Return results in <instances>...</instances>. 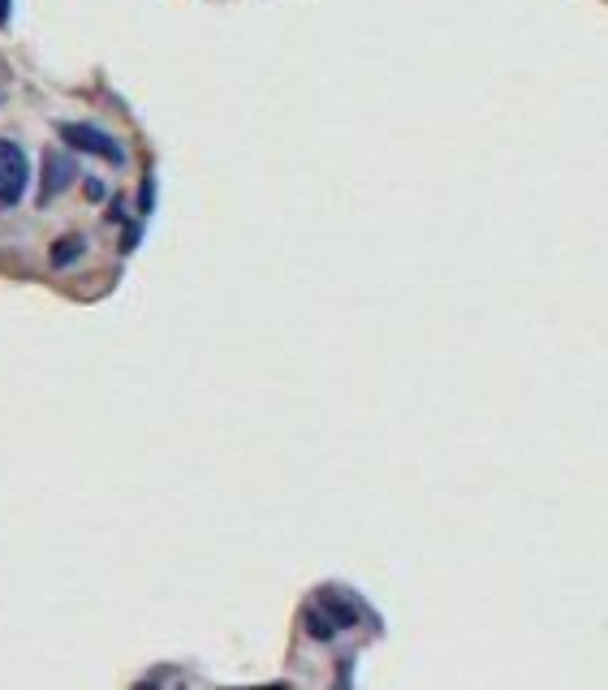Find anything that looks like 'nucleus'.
Here are the masks:
<instances>
[{
	"instance_id": "nucleus-8",
	"label": "nucleus",
	"mask_w": 608,
	"mask_h": 690,
	"mask_svg": "<svg viewBox=\"0 0 608 690\" xmlns=\"http://www.w3.org/2000/svg\"><path fill=\"white\" fill-rule=\"evenodd\" d=\"M4 17H9V0H0V22H4Z\"/></svg>"
},
{
	"instance_id": "nucleus-2",
	"label": "nucleus",
	"mask_w": 608,
	"mask_h": 690,
	"mask_svg": "<svg viewBox=\"0 0 608 690\" xmlns=\"http://www.w3.org/2000/svg\"><path fill=\"white\" fill-rule=\"evenodd\" d=\"M30 182V160L13 138H0V212L17 208Z\"/></svg>"
},
{
	"instance_id": "nucleus-4",
	"label": "nucleus",
	"mask_w": 608,
	"mask_h": 690,
	"mask_svg": "<svg viewBox=\"0 0 608 690\" xmlns=\"http://www.w3.org/2000/svg\"><path fill=\"white\" fill-rule=\"evenodd\" d=\"M320 604H324V613L337 621V630H350V626H359V617H363V604H359L346 587H324V591H320Z\"/></svg>"
},
{
	"instance_id": "nucleus-3",
	"label": "nucleus",
	"mask_w": 608,
	"mask_h": 690,
	"mask_svg": "<svg viewBox=\"0 0 608 690\" xmlns=\"http://www.w3.org/2000/svg\"><path fill=\"white\" fill-rule=\"evenodd\" d=\"M78 177V169H74V160L65 156V151H48L44 156V182H39V204L48 208L61 190H70V182Z\"/></svg>"
},
{
	"instance_id": "nucleus-7",
	"label": "nucleus",
	"mask_w": 608,
	"mask_h": 690,
	"mask_svg": "<svg viewBox=\"0 0 608 690\" xmlns=\"http://www.w3.org/2000/svg\"><path fill=\"white\" fill-rule=\"evenodd\" d=\"M87 199H104V186L96 177H87Z\"/></svg>"
},
{
	"instance_id": "nucleus-5",
	"label": "nucleus",
	"mask_w": 608,
	"mask_h": 690,
	"mask_svg": "<svg viewBox=\"0 0 608 690\" xmlns=\"http://www.w3.org/2000/svg\"><path fill=\"white\" fill-rule=\"evenodd\" d=\"M302 621H307V634H311V639H320V643L337 634V621H333V617L324 613V604H320V600H315V604H311V608L302 613Z\"/></svg>"
},
{
	"instance_id": "nucleus-1",
	"label": "nucleus",
	"mask_w": 608,
	"mask_h": 690,
	"mask_svg": "<svg viewBox=\"0 0 608 690\" xmlns=\"http://www.w3.org/2000/svg\"><path fill=\"white\" fill-rule=\"evenodd\" d=\"M57 134L74 147V151H87V156H100V160H109V164H125V147L109 134V130H100V125H87V121H65V125H57Z\"/></svg>"
},
{
	"instance_id": "nucleus-6",
	"label": "nucleus",
	"mask_w": 608,
	"mask_h": 690,
	"mask_svg": "<svg viewBox=\"0 0 608 690\" xmlns=\"http://www.w3.org/2000/svg\"><path fill=\"white\" fill-rule=\"evenodd\" d=\"M83 250H87V237L70 233V237H61V242L52 246V263H57V268H70V263H74Z\"/></svg>"
},
{
	"instance_id": "nucleus-9",
	"label": "nucleus",
	"mask_w": 608,
	"mask_h": 690,
	"mask_svg": "<svg viewBox=\"0 0 608 690\" xmlns=\"http://www.w3.org/2000/svg\"><path fill=\"white\" fill-rule=\"evenodd\" d=\"M0 104H4V91H0Z\"/></svg>"
}]
</instances>
